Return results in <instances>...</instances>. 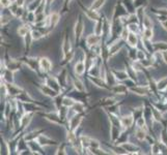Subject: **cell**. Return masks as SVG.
Listing matches in <instances>:
<instances>
[{
    "instance_id": "6da1fadb",
    "label": "cell",
    "mask_w": 167,
    "mask_h": 155,
    "mask_svg": "<svg viewBox=\"0 0 167 155\" xmlns=\"http://www.w3.org/2000/svg\"><path fill=\"white\" fill-rule=\"evenodd\" d=\"M40 65H41V67H42L44 70H49L50 67H51V62H50L49 59H47V58H43V59H41Z\"/></svg>"
},
{
    "instance_id": "7a4b0ae2",
    "label": "cell",
    "mask_w": 167,
    "mask_h": 155,
    "mask_svg": "<svg viewBox=\"0 0 167 155\" xmlns=\"http://www.w3.org/2000/svg\"><path fill=\"white\" fill-rule=\"evenodd\" d=\"M121 123H122V125H124V126L129 127V126H131L132 123H133V118H132L131 116L124 117V118H122V120H121Z\"/></svg>"
},
{
    "instance_id": "3957f363",
    "label": "cell",
    "mask_w": 167,
    "mask_h": 155,
    "mask_svg": "<svg viewBox=\"0 0 167 155\" xmlns=\"http://www.w3.org/2000/svg\"><path fill=\"white\" fill-rule=\"evenodd\" d=\"M99 40H100V37H98L96 35H90L87 38V43L88 45H96V43L99 42Z\"/></svg>"
},
{
    "instance_id": "277c9868",
    "label": "cell",
    "mask_w": 167,
    "mask_h": 155,
    "mask_svg": "<svg viewBox=\"0 0 167 155\" xmlns=\"http://www.w3.org/2000/svg\"><path fill=\"white\" fill-rule=\"evenodd\" d=\"M128 40H129V43H130L131 46H136V43H137V37H136V35L134 34V33H131V34H129Z\"/></svg>"
},
{
    "instance_id": "5b68a950",
    "label": "cell",
    "mask_w": 167,
    "mask_h": 155,
    "mask_svg": "<svg viewBox=\"0 0 167 155\" xmlns=\"http://www.w3.org/2000/svg\"><path fill=\"white\" fill-rule=\"evenodd\" d=\"M83 71H84V64L81 63V62L77 63V64H76V72L79 73V74H81Z\"/></svg>"
},
{
    "instance_id": "8992f818",
    "label": "cell",
    "mask_w": 167,
    "mask_h": 155,
    "mask_svg": "<svg viewBox=\"0 0 167 155\" xmlns=\"http://www.w3.org/2000/svg\"><path fill=\"white\" fill-rule=\"evenodd\" d=\"M58 22V14H52L51 15V27H54Z\"/></svg>"
},
{
    "instance_id": "52a82bcc",
    "label": "cell",
    "mask_w": 167,
    "mask_h": 155,
    "mask_svg": "<svg viewBox=\"0 0 167 155\" xmlns=\"http://www.w3.org/2000/svg\"><path fill=\"white\" fill-rule=\"evenodd\" d=\"M126 90H127L126 87L122 86V85H118V86L114 87V91H115V92H118V93H124Z\"/></svg>"
},
{
    "instance_id": "ba28073f",
    "label": "cell",
    "mask_w": 167,
    "mask_h": 155,
    "mask_svg": "<svg viewBox=\"0 0 167 155\" xmlns=\"http://www.w3.org/2000/svg\"><path fill=\"white\" fill-rule=\"evenodd\" d=\"M144 35H145L146 38H152L153 37V31L151 28H146L145 32H144Z\"/></svg>"
},
{
    "instance_id": "9c48e42d",
    "label": "cell",
    "mask_w": 167,
    "mask_h": 155,
    "mask_svg": "<svg viewBox=\"0 0 167 155\" xmlns=\"http://www.w3.org/2000/svg\"><path fill=\"white\" fill-rule=\"evenodd\" d=\"M27 30H28V29H27L26 27H22V28H20V29L18 30V33H19L21 36H24L26 33H27Z\"/></svg>"
},
{
    "instance_id": "30bf717a",
    "label": "cell",
    "mask_w": 167,
    "mask_h": 155,
    "mask_svg": "<svg viewBox=\"0 0 167 155\" xmlns=\"http://www.w3.org/2000/svg\"><path fill=\"white\" fill-rule=\"evenodd\" d=\"M136 135H137V138H138L139 140H143L144 137H145V134H144V132H143L142 130H137Z\"/></svg>"
},
{
    "instance_id": "8fae6325",
    "label": "cell",
    "mask_w": 167,
    "mask_h": 155,
    "mask_svg": "<svg viewBox=\"0 0 167 155\" xmlns=\"http://www.w3.org/2000/svg\"><path fill=\"white\" fill-rule=\"evenodd\" d=\"M75 86H76V88L78 90H80V91L83 90V86H82V84L79 81H75Z\"/></svg>"
},
{
    "instance_id": "7c38bea8",
    "label": "cell",
    "mask_w": 167,
    "mask_h": 155,
    "mask_svg": "<svg viewBox=\"0 0 167 155\" xmlns=\"http://www.w3.org/2000/svg\"><path fill=\"white\" fill-rule=\"evenodd\" d=\"M144 25H145L146 28H151L152 27V23H151V21L149 18H145L144 19Z\"/></svg>"
},
{
    "instance_id": "4fadbf2b",
    "label": "cell",
    "mask_w": 167,
    "mask_h": 155,
    "mask_svg": "<svg viewBox=\"0 0 167 155\" xmlns=\"http://www.w3.org/2000/svg\"><path fill=\"white\" fill-rule=\"evenodd\" d=\"M1 4H2V6L7 7V6L10 5V1L9 0H1Z\"/></svg>"
},
{
    "instance_id": "5bb4252c",
    "label": "cell",
    "mask_w": 167,
    "mask_h": 155,
    "mask_svg": "<svg viewBox=\"0 0 167 155\" xmlns=\"http://www.w3.org/2000/svg\"><path fill=\"white\" fill-rule=\"evenodd\" d=\"M64 104H65V105H69V106H72L74 102H72V100H71V99L65 98V99H64Z\"/></svg>"
},
{
    "instance_id": "9a60e30c",
    "label": "cell",
    "mask_w": 167,
    "mask_h": 155,
    "mask_svg": "<svg viewBox=\"0 0 167 155\" xmlns=\"http://www.w3.org/2000/svg\"><path fill=\"white\" fill-rule=\"evenodd\" d=\"M163 57H164V60L167 62V52H164L163 53Z\"/></svg>"
},
{
    "instance_id": "2e32d148",
    "label": "cell",
    "mask_w": 167,
    "mask_h": 155,
    "mask_svg": "<svg viewBox=\"0 0 167 155\" xmlns=\"http://www.w3.org/2000/svg\"><path fill=\"white\" fill-rule=\"evenodd\" d=\"M163 27H164L165 29H167V21H166V22H163Z\"/></svg>"
}]
</instances>
